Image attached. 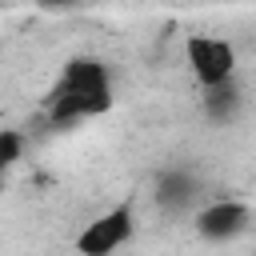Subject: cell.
<instances>
[{
  "label": "cell",
  "mask_w": 256,
  "mask_h": 256,
  "mask_svg": "<svg viewBox=\"0 0 256 256\" xmlns=\"http://www.w3.org/2000/svg\"><path fill=\"white\" fill-rule=\"evenodd\" d=\"M188 68L196 76V84L204 88H216V84H228L232 72H236V52L228 40L220 36H192L188 40Z\"/></svg>",
  "instance_id": "7a4b0ae2"
},
{
  "label": "cell",
  "mask_w": 256,
  "mask_h": 256,
  "mask_svg": "<svg viewBox=\"0 0 256 256\" xmlns=\"http://www.w3.org/2000/svg\"><path fill=\"white\" fill-rule=\"evenodd\" d=\"M112 104V84H108V68L100 60H72L52 96H48V116L56 124H68V120H80V116H96Z\"/></svg>",
  "instance_id": "6da1fadb"
},
{
  "label": "cell",
  "mask_w": 256,
  "mask_h": 256,
  "mask_svg": "<svg viewBox=\"0 0 256 256\" xmlns=\"http://www.w3.org/2000/svg\"><path fill=\"white\" fill-rule=\"evenodd\" d=\"M16 160H20V132H16V128H4V132H0V164L12 168Z\"/></svg>",
  "instance_id": "5b68a950"
},
{
  "label": "cell",
  "mask_w": 256,
  "mask_h": 256,
  "mask_svg": "<svg viewBox=\"0 0 256 256\" xmlns=\"http://www.w3.org/2000/svg\"><path fill=\"white\" fill-rule=\"evenodd\" d=\"M128 236H132V208L120 204V208L96 216V220L76 236V248L88 252V256H104V252H116Z\"/></svg>",
  "instance_id": "3957f363"
},
{
  "label": "cell",
  "mask_w": 256,
  "mask_h": 256,
  "mask_svg": "<svg viewBox=\"0 0 256 256\" xmlns=\"http://www.w3.org/2000/svg\"><path fill=\"white\" fill-rule=\"evenodd\" d=\"M244 224H248V208L236 204V200H216V204H208V208L196 216V232L208 236V240H228V236H236Z\"/></svg>",
  "instance_id": "277c9868"
},
{
  "label": "cell",
  "mask_w": 256,
  "mask_h": 256,
  "mask_svg": "<svg viewBox=\"0 0 256 256\" xmlns=\"http://www.w3.org/2000/svg\"><path fill=\"white\" fill-rule=\"evenodd\" d=\"M44 8H68V4H80V0H40Z\"/></svg>",
  "instance_id": "8992f818"
}]
</instances>
